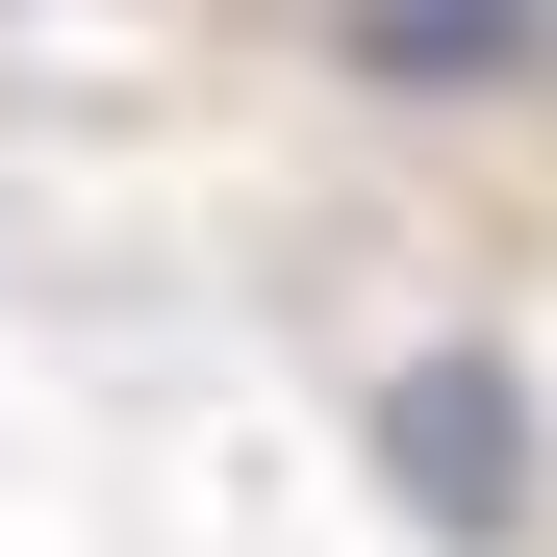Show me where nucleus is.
<instances>
[{
  "mask_svg": "<svg viewBox=\"0 0 557 557\" xmlns=\"http://www.w3.org/2000/svg\"><path fill=\"white\" fill-rule=\"evenodd\" d=\"M381 507L431 557H507L532 532V381H507V355H406V381H381Z\"/></svg>",
  "mask_w": 557,
  "mask_h": 557,
  "instance_id": "1",
  "label": "nucleus"
},
{
  "mask_svg": "<svg viewBox=\"0 0 557 557\" xmlns=\"http://www.w3.org/2000/svg\"><path fill=\"white\" fill-rule=\"evenodd\" d=\"M532 26H557V0H381V76L456 102V76H532Z\"/></svg>",
  "mask_w": 557,
  "mask_h": 557,
  "instance_id": "2",
  "label": "nucleus"
}]
</instances>
